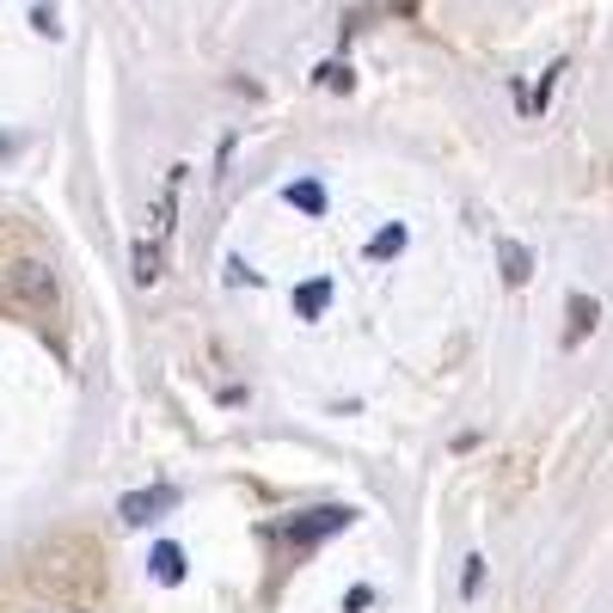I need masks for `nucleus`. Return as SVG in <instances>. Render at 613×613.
<instances>
[{
  "label": "nucleus",
  "mask_w": 613,
  "mask_h": 613,
  "mask_svg": "<svg viewBox=\"0 0 613 613\" xmlns=\"http://www.w3.org/2000/svg\"><path fill=\"white\" fill-rule=\"evenodd\" d=\"M479 583H485V559H467V571H460V595H479Z\"/></svg>",
  "instance_id": "nucleus-11"
},
{
  "label": "nucleus",
  "mask_w": 613,
  "mask_h": 613,
  "mask_svg": "<svg viewBox=\"0 0 613 613\" xmlns=\"http://www.w3.org/2000/svg\"><path fill=\"white\" fill-rule=\"evenodd\" d=\"M350 516L356 509H306L301 521H282V540H294V547H313V540H325V533H337V528H350Z\"/></svg>",
  "instance_id": "nucleus-1"
},
{
  "label": "nucleus",
  "mask_w": 613,
  "mask_h": 613,
  "mask_svg": "<svg viewBox=\"0 0 613 613\" xmlns=\"http://www.w3.org/2000/svg\"><path fill=\"white\" fill-rule=\"evenodd\" d=\"M154 277H160V246H135V282H154Z\"/></svg>",
  "instance_id": "nucleus-8"
},
{
  "label": "nucleus",
  "mask_w": 613,
  "mask_h": 613,
  "mask_svg": "<svg viewBox=\"0 0 613 613\" xmlns=\"http://www.w3.org/2000/svg\"><path fill=\"white\" fill-rule=\"evenodd\" d=\"M497 252H503V277H509V282H528V277H533V258H528V246L503 240Z\"/></svg>",
  "instance_id": "nucleus-5"
},
{
  "label": "nucleus",
  "mask_w": 613,
  "mask_h": 613,
  "mask_svg": "<svg viewBox=\"0 0 613 613\" xmlns=\"http://www.w3.org/2000/svg\"><path fill=\"white\" fill-rule=\"evenodd\" d=\"M405 252V227H381L368 240V258H399Z\"/></svg>",
  "instance_id": "nucleus-6"
},
{
  "label": "nucleus",
  "mask_w": 613,
  "mask_h": 613,
  "mask_svg": "<svg viewBox=\"0 0 613 613\" xmlns=\"http://www.w3.org/2000/svg\"><path fill=\"white\" fill-rule=\"evenodd\" d=\"M289 202H301L306 215H320V209H325V190H320V185H294V190H289Z\"/></svg>",
  "instance_id": "nucleus-9"
},
{
  "label": "nucleus",
  "mask_w": 613,
  "mask_h": 613,
  "mask_svg": "<svg viewBox=\"0 0 613 613\" xmlns=\"http://www.w3.org/2000/svg\"><path fill=\"white\" fill-rule=\"evenodd\" d=\"M166 509H178V491H173V485H154V491H129V497H123L117 516L129 521V528H142V521H160Z\"/></svg>",
  "instance_id": "nucleus-2"
},
{
  "label": "nucleus",
  "mask_w": 613,
  "mask_h": 613,
  "mask_svg": "<svg viewBox=\"0 0 613 613\" xmlns=\"http://www.w3.org/2000/svg\"><path fill=\"white\" fill-rule=\"evenodd\" d=\"M595 325V301H583V294H571V337L564 344H583V332Z\"/></svg>",
  "instance_id": "nucleus-7"
},
{
  "label": "nucleus",
  "mask_w": 613,
  "mask_h": 613,
  "mask_svg": "<svg viewBox=\"0 0 613 613\" xmlns=\"http://www.w3.org/2000/svg\"><path fill=\"white\" fill-rule=\"evenodd\" d=\"M154 576H160V583H185V552L178 547H154Z\"/></svg>",
  "instance_id": "nucleus-4"
},
{
  "label": "nucleus",
  "mask_w": 613,
  "mask_h": 613,
  "mask_svg": "<svg viewBox=\"0 0 613 613\" xmlns=\"http://www.w3.org/2000/svg\"><path fill=\"white\" fill-rule=\"evenodd\" d=\"M320 86H350V67L344 62H325L320 67Z\"/></svg>",
  "instance_id": "nucleus-12"
},
{
  "label": "nucleus",
  "mask_w": 613,
  "mask_h": 613,
  "mask_svg": "<svg viewBox=\"0 0 613 613\" xmlns=\"http://www.w3.org/2000/svg\"><path fill=\"white\" fill-rule=\"evenodd\" d=\"M19 289H25V294H55V282H43L38 264H19Z\"/></svg>",
  "instance_id": "nucleus-10"
},
{
  "label": "nucleus",
  "mask_w": 613,
  "mask_h": 613,
  "mask_svg": "<svg viewBox=\"0 0 613 613\" xmlns=\"http://www.w3.org/2000/svg\"><path fill=\"white\" fill-rule=\"evenodd\" d=\"M325 301H332V282H306V289H294V313H301V320H320L325 313Z\"/></svg>",
  "instance_id": "nucleus-3"
}]
</instances>
